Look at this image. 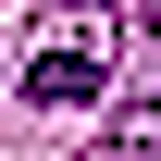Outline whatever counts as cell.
Masks as SVG:
<instances>
[{
    "mask_svg": "<svg viewBox=\"0 0 161 161\" xmlns=\"http://www.w3.org/2000/svg\"><path fill=\"white\" fill-rule=\"evenodd\" d=\"M99 87H112V62H99V50H75V37L25 62V99H37V112H87Z\"/></svg>",
    "mask_w": 161,
    "mask_h": 161,
    "instance_id": "cell-1",
    "label": "cell"
},
{
    "mask_svg": "<svg viewBox=\"0 0 161 161\" xmlns=\"http://www.w3.org/2000/svg\"><path fill=\"white\" fill-rule=\"evenodd\" d=\"M136 149H161V99H149V112H136Z\"/></svg>",
    "mask_w": 161,
    "mask_h": 161,
    "instance_id": "cell-2",
    "label": "cell"
}]
</instances>
